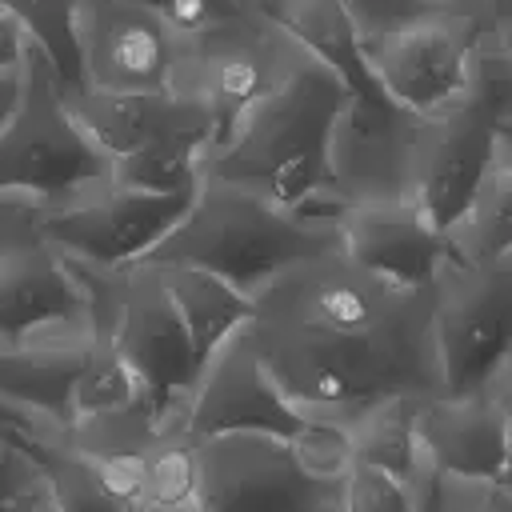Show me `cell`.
Here are the masks:
<instances>
[{
    "mask_svg": "<svg viewBox=\"0 0 512 512\" xmlns=\"http://www.w3.org/2000/svg\"><path fill=\"white\" fill-rule=\"evenodd\" d=\"M432 304L436 288H396L332 248L276 276L244 332L304 416L352 424L380 400L440 392Z\"/></svg>",
    "mask_w": 512,
    "mask_h": 512,
    "instance_id": "1",
    "label": "cell"
},
{
    "mask_svg": "<svg viewBox=\"0 0 512 512\" xmlns=\"http://www.w3.org/2000/svg\"><path fill=\"white\" fill-rule=\"evenodd\" d=\"M348 104L344 80L296 48L276 84L212 148L204 180L260 192L292 212H336V132Z\"/></svg>",
    "mask_w": 512,
    "mask_h": 512,
    "instance_id": "2",
    "label": "cell"
},
{
    "mask_svg": "<svg viewBox=\"0 0 512 512\" xmlns=\"http://www.w3.org/2000/svg\"><path fill=\"white\" fill-rule=\"evenodd\" d=\"M332 248H340L336 212H292L260 192L204 180L184 220L144 264L200 268L256 300L276 276Z\"/></svg>",
    "mask_w": 512,
    "mask_h": 512,
    "instance_id": "3",
    "label": "cell"
},
{
    "mask_svg": "<svg viewBox=\"0 0 512 512\" xmlns=\"http://www.w3.org/2000/svg\"><path fill=\"white\" fill-rule=\"evenodd\" d=\"M112 180V160L76 120L52 64L32 48L24 60V96L0 128V204L48 212Z\"/></svg>",
    "mask_w": 512,
    "mask_h": 512,
    "instance_id": "4",
    "label": "cell"
},
{
    "mask_svg": "<svg viewBox=\"0 0 512 512\" xmlns=\"http://www.w3.org/2000/svg\"><path fill=\"white\" fill-rule=\"evenodd\" d=\"M80 272L92 292V324L112 340L120 360L132 368L156 424H184V408L200 380V364L192 332L176 312L160 268L136 264L124 272Z\"/></svg>",
    "mask_w": 512,
    "mask_h": 512,
    "instance_id": "5",
    "label": "cell"
},
{
    "mask_svg": "<svg viewBox=\"0 0 512 512\" xmlns=\"http://www.w3.org/2000/svg\"><path fill=\"white\" fill-rule=\"evenodd\" d=\"M508 84L492 80L484 60L476 88L428 116L408 120L404 140V196L428 216L444 236L460 224L484 176L504 148Z\"/></svg>",
    "mask_w": 512,
    "mask_h": 512,
    "instance_id": "6",
    "label": "cell"
},
{
    "mask_svg": "<svg viewBox=\"0 0 512 512\" xmlns=\"http://www.w3.org/2000/svg\"><path fill=\"white\" fill-rule=\"evenodd\" d=\"M364 60L400 112H440L476 88L484 60L480 16L468 8H440L384 20L364 32Z\"/></svg>",
    "mask_w": 512,
    "mask_h": 512,
    "instance_id": "7",
    "label": "cell"
},
{
    "mask_svg": "<svg viewBox=\"0 0 512 512\" xmlns=\"http://www.w3.org/2000/svg\"><path fill=\"white\" fill-rule=\"evenodd\" d=\"M432 344L440 392H488L512 364V264L452 256L436 280Z\"/></svg>",
    "mask_w": 512,
    "mask_h": 512,
    "instance_id": "8",
    "label": "cell"
},
{
    "mask_svg": "<svg viewBox=\"0 0 512 512\" xmlns=\"http://www.w3.org/2000/svg\"><path fill=\"white\" fill-rule=\"evenodd\" d=\"M192 200L196 192L164 196L124 188L112 180L72 204L36 212V224L40 236L72 264L88 272H124L144 264L168 240V232L184 220Z\"/></svg>",
    "mask_w": 512,
    "mask_h": 512,
    "instance_id": "9",
    "label": "cell"
},
{
    "mask_svg": "<svg viewBox=\"0 0 512 512\" xmlns=\"http://www.w3.org/2000/svg\"><path fill=\"white\" fill-rule=\"evenodd\" d=\"M292 52L296 44L280 28H272L260 12L244 8L240 16L184 40L172 92L204 104L216 120L220 140H228L248 108L276 84Z\"/></svg>",
    "mask_w": 512,
    "mask_h": 512,
    "instance_id": "10",
    "label": "cell"
},
{
    "mask_svg": "<svg viewBox=\"0 0 512 512\" xmlns=\"http://www.w3.org/2000/svg\"><path fill=\"white\" fill-rule=\"evenodd\" d=\"M196 512H340V484L308 476L288 440L216 436L200 440Z\"/></svg>",
    "mask_w": 512,
    "mask_h": 512,
    "instance_id": "11",
    "label": "cell"
},
{
    "mask_svg": "<svg viewBox=\"0 0 512 512\" xmlns=\"http://www.w3.org/2000/svg\"><path fill=\"white\" fill-rule=\"evenodd\" d=\"M92 320L84 272L60 256L36 224V208H16L0 236V344Z\"/></svg>",
    "mask_w": 512,
    "mask_h": 512,
    "instance_id": "12",
    "label": "cell"
},
{
    "mask_svg": "<svg viewBox=\"0 0 512 512\" xmlns=\"http://www.w3.org/2000/svg\"><path fill=\"white\" fill-rule=\"evenodd\" d=\"M308 416L284 396L248 332L232 336L200 372L184 408V432L192 440L216 436H276L292 440Z\"/></svg>",
    "mask_w": 512,
    "mask_h": 512,
    "instance_id": "13",
    "label": "cell"
},
{
    "mask_svg": "<svg viewBox=\"0 0 512 512\" xmlns=\"http://www.w3.org/2000/svg\"><path fill=\"white\" fill-rule=\"evenodd\" d=\"M84 84L100 92L172 88L184 40L132 0H80L76 16Z\"/></svg>",
    "mask_w": 512,
    "mask_h": 512,
    "instance_id": "14",
    "label": "cell"
},
{
    "mask_svg": "<svg viewBox=\"0 0 512 512\" xmlns=\"http://www.w3.org/2000/svg\"><path fill=\"white\" fill-rule=\"evenodd\" d=\"M92 336V320H80L0 344V404L28 424V440L60 436L76 424V380Z\"/></svg>",
    "mask_w": 512,
    "mask_h": 512,
    "instance_id": "15",
    "label": "cell"
},
{
    "mask_svg": "<svg viewBox=\"0 0 512 512\" xmlns=\"http://www.w3.org/2000/svg\"><path fill=\"white\" fill-rule=\"evenodd\" d=\"M344 256L396 288H436L444 264L456 256L452 240L428 224L408 196L352 200L336 208Z\"/></svg>",
    "mask_w": 512,
    "mask_h": 512,
    "instance_id": "16",
    "label": "cell"
},
{
    "mask_svg": "<svg viewBox=\"0 0 512 512\" xmlns=\"http://www.w3.org/2000/svg\"><path fill=\"white\" fill-rule=\"evenodd\" d=\"M416 432L424 460L448 480L504 484L508 468V420L496 388L468 396H420Z\"/></svg>",
    "mask_w": 512,
    "mask_h": 512,
    "instance_id": "17",
    "label": "cell"
},
{
    "mask_svg": "<svg viewBox=\"0 0 512 512\" xmlns=\"http://www.w3.org/2000/svg\"><path fill=\"white\" fill-rule=\"evenodd\" d=\"M68 104L76 112V120L84 124V132L100 144V152L112 160V168L160 140H168L180 128L192 124H212V112L172 88L164 92H100V88H64ZM220 140V132H216Z\"/></svg>",
    "mask_w": 512,
    "mask_h": 512,
    "instance_id": "18",
    "label": "cell"
},
{
    "mask_svg": "<svg viewBox=\"0 0 512 512\" xmlns=\"http://www.w3.org/2000/svg\"><path fill=\"white\" fill-rule=\"evenodd\" d=\"M156 268V264H152ZM164 288L176 304V312L184 316L188 332H192V348H196V364L204 372V364L232 340L240 336L252 316H256V300L240 288H232L228 280L200 272V268H160Z\"/></svg>",
    "mask_w": 512,
    "mask_h": 512,
    "instance_id": "19",
    "label": "cell"
},
{
    "mask_svg": "<svg viewBox=\"0 0 512 512\" xmlns=\"http://www.w3.org/2000/svg\"><path fill=\"white\" fill-rule=\"evenodd\" d=\"M416 404L420 396H392L372 408H364L348 428L352 452L360 464H372L404 484H416V476L428 468L420 432H416Z\"/></svg>",
    "mask_w": 512,
    "mask_h": 512,
    "instance_id": "20",
    "label": "cell"
},
{
    "mask_svg": "<svg viewBox=\"0 0 512 512\" xmlns=\"http://www.w3.org/2000/svg\"><path fill=\"white\" fill-rule=\"evenodd\" d=\"M460 260L472 264H512V144L504 148L484 176L480 192L472 196L460 224L448 232Z\"/></svg>",
    "mask_w": 512,
    "mask_h": 512,
    "instance_id": "21",
    "label": "cell"
},
{
    "mask_svg": "<svg viewBox=\"0 0 512 512\" xmlns=\"http://www.w3.org/2000/svg\"><path fill=\"white\" fill-rule=\"evenodd\" d=\"M0 12L16 16L20 28L28 32L32 48L52 64L64 88L84 84V64H80V0H0Z\"/></svg>",
    "mask_w": 512,
    "mask_h": 512,
    "instance_id": "22",
    "label": "cell"
},
{
    "mask_svg": "<svg viewBox=\"0 0 512 512\" xmlns=\"http://www.w3.org/2000/svg\"><path fill=\"white\" fill-rule=\"evenodd\" d=\"M32 448L44 468V492L52 500V512H128L100 484L96 468L76 448H68L60 436H40L32 440Z\"/></svg>",
    "mask_w": 512,
    "mask_h": 512,
    "instance_id": "23",
    "label": "cell"
},
{
    "mask_svg": "<svg viewBox=\"0 0 512 512\" xmlns=\"http://www.w3.org/2000/svg\"><path fill=\"white\" fill-rule=\"evenodd\" d=\"M200 492V440H192L180 424L160 428L148 452V500L144 512L192 508Z\"/></svg>",
    "mask_w": 512,
    "mask_h": 512,
    "instance_id": "24",
    "label": "cell"
},
{
    "mask_svg": "<svg viewBox=\"0 0 512 512\" xmlns=\"http://www.w3.org/2000/svg\"><path fill=\"white\" fill-rule=\"evenodd\" d=\"M96 328V324H92ZM132 408H148L144 392L132 376V368L120 360V352L112 348V340L96 328L92 336V352L88 364L76 380V420H92V416H116V412H132Z\"/></svg>",
    "mask_w": 512,
    "mask_h": 512,
    "instance_id": "25",
    "label": "cell"
},
{
    "mask_svg": "<svg viewBox=\"0 0 512 512\" xmlns=\"http://www.w3.org/2000/svg\"><path fill=\"white\" fill-rule=\"evenodd\" d=\"M296 464L316 476V480H328V484H340L348 476V468L356 464V452H352V436L344 424L336 420H304L300 432L288 440Z\"/></svg>",
    "mask_w": 512,
    "mask_h": 512,
    "instance_id": "26",
    "label": "cell"
},
{
    "mask_svg": "<svg viewBox=\"0 0 512 512\" xmlns=\"http://www.w3.org/2000/svg\"><path fill=\"white\" fill-rule=\"evenodd\" d=\"M340 512H416V484L356 460L340 480Z\"/></svg>",
    "mask_w": 512,
    "mask_h": 512,
    "instance_id": "27",
    "label": "cell"
},
{
    "mask_svg": "<svg viewBox=\"0 0 512 512\" xmlns=\"http://www.w3.org/2000/svg\"><path fill=\"white\" fill-rule=\"evenodd\" d=\"M132 4L156 12L180 40H192V36H200V32H208V28L244 12L240 0H132Z\"/></svg>",
    "mask_w": 512,
    "mask_h": 512,
    "instance_id": "28",
    "label": "cell"
},
{
    "mask_svg": "<svg viewBox=\"0 0 512 512\" xmlns=\"http://www.w3.org/2000/svg\"><path fill=\"white\" fill-rule=\"evenodd\" d=\"M40 488H44V468H40L36 448L20 436L0 432V504L28 496V492H40Z\"/></svg>",
    "mask_w": 512,
    "mask_h": 512,
    "instance_id": "29",
    "label": "cell"
},
{
    "mask_svg": "<svg viewBox=\"0 0 512 512\" xmlns=\"http://www.w3.org/2000/svg\"><path fill=\"white\" fill-rule=\"evenodd\" d=\"M440 500H444V512H512V488L508 484L440 476Z\"/></svg>",
    "mask_w": 512,
    "mask_h": 512,
    "instance_id": "30",
    "label": "cell"
},
{
    "mask_svg": "<svg viewBox=\"0 0 512 512\" xmlns=\"http://www.w3.org/2000/svg\"><path fill=\"white\" fill-rule=\"evenodd\" d=\"M28 52H32V40H28V32L20 28V20L8 16V12H0V72L24 68Z\"/></svg>",
    "mask_w": 512,
    "mask_h": 512,
    "instance_id": "31",
    "label": "cell"
},
{
    "mask_svg": "<svg viewBox=\"0 0 512 512\" xmlns=\"http://www.w3.org/2000/svg\"><path fill=\"white\" fill-rule=\"evenodd\" d=\"M20 96H24V68H8V72H0V128L12 120Z\"/></svg>",
    "mask_w": 512,
    "mask_h": 512,
    "instance_id": "32",
    "label": "cell"
},
{
    "mask_svg": "<svg viewBox=\"0 0 512 512\" xmlns=\"http://www.w3.org/2000/svg\"><path fill=\"white\" fill-rule=\"evenodd\" d=\"M484 60L500 64L512 76V16H500L496 20V28H492V56L484 52Z\"/></svg>",
    "mask_w": 512,
    "mask_h": 512,
    "instance_id": "33",
    "label": "cell"
},
{
    "mask_svg": "<svg viewBox=\"0 0 512 512\" xmlns=\"http://www.w3.org/2000/svg\"><path fill=\"white\" fill-rule=\"evenodd\" d=\"M416 512H444V500H440V476H436L432 464L416 476Z\"/></svg>",
    "mask_w": 512,
    "mask_h": 512,
    "instance_id": "34",
    "label": "cell"
},
{
    "mask_svg": "<svg viewBox=\"0 0 512 512\" xmlns=\"http://www.w3.org/2000/svg\"><path fill=\"white\" fill-rule=\"evenodd\" d=\"M492 388H496V396H500V404H504V420H508V468H504V484L512 488V372L504 368Z\"/></svg>",
    "mask_w": 512,
    "mask_h": 512,
    "instance_id": "35",
    "label": "cell"
},
{
    "mask_svg": "<svg viewBox=\"0 0 512 512\" xmlns=\"http://www.w3.org/2000/svg\"><path fill=\"white\" fill-rule=\"evenodd\" d=\"M0 512H52V500H48V492L40 488V492H28V496H16V500H4V504H0Z\"/></svg>",
    "mask_w": 512,
    "mask_h": 512,
    "instance_id": "36",
    "label": "cell"
},
{
    "mask_svg": "<svg viewBox=\"0 0 512 512\" xmlns=\"http://www.w3.org/2000/svg\"><path fill=\"white\" fill-rule=\"evenodd\" d=\"M0 432H4V436H20V440H28V424H24L16 412H8L4 404H0ZM28 444H32V440H28Z\"/></svg>",
    "mask_w": 512,
    "mask_h": 512,
    "instance_id": "37",
    "label": "cell"
},
{
    "mask_svg": "<svg viewBox=\"0 0 512 512\" xmlns=\"http://www.w3.org/2000/svg\"><path fill=\"white\" fill-rule=\"evenodd\" d=\"M20 204H0V236H4V228H8V220H12V212H16ZM28 208V204H24Z\"/></svg>",
    "mask_w": 512,
    "mask_h": 512,
    "instance_id": "38",
    "label": "cell"
},
{
    "mask_svg": "<svg viewBox=\"0 0 512 512\" xmlns=\"http://www.w3.org/2000/svg\"><path fill=\"white\" fill-rule=\"evenodd\" d=\"M488 4H492L496 20H500V16H512V0H488Z\"/></svg>",
    "mask_w": 512,
    "mask_h": 512,
    "instance_id": "39",
    "label": "cell"
},
{
    "mask_svg": "<svg viewBox=\"0 0 512 512\" xmlns=\"http://www.w3.org/2000/svg\"><path fill=\"white\" fill-rule=\"evenodd\" d=\"M172 512H196V504H192V508H172Z\"/></svg>",
    "mask_w": 512,
    "mask_h": 512,
    "instance_id": "40",
    "label": "cell"
},
{
    "mask_svg": "<svg viewBox=\"0 0 512 512\" xmlns=\"http://www.w3.org/2000/svg\"><path fill=\"white\" fill-rule=\"evenodd\" d=\"M240 4H244V8H252V4H256V0H240Z\"/></svg>",
    "mask_w": 512,
    "mask_h": 512,
    "instance_id": "41",
    "label": "cell"
},
{
    "mask_svg": "<svg viewBox=\"0 0 512 512\" xmlns=\"http://www.w3.org/2000/svg\"><path fill=\"white\" fill-rule=\"evenodd\" d=\"M508 372H512V364H508Z\"/></svg>",
    "mask_w": 512,
    "mask_h": 512,
    "instance_id": "42",
    "label": "cell"
}]
</instances>
